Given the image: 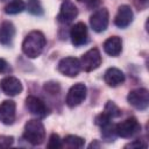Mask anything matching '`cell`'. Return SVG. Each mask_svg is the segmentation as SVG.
Returning a JSON list of instances; mask_svg holds the SVG:
<instances>
[{
	"label": "cell",
	"instance_id": "1",
	"mask_svg": "<svg viewBox=\"0 0 149 149\" xmlns=\"http://www.w3.org/2000/svg\"><path fill=\"white\" fill-rule=\"evenodd\" d=\"M45 43H47V40L42 31L31 30L26 35L22 42V51L27 57L36 58L42 54L45 47Z\"/></svg>",
	"mask_w": 149,
	"mask_h": 149
},
{
	"label": "cell",
	"instance_id": "2",
	"mask_svg": "<svg viewBox=\"0 0 149 149\" xmlns=\"http://www.w3.org/2000/svg\"><path fill=\"white\" fill-rule=\"evenodd\" d=\"M23 139L33 146L42 144L45 139V129L43 123L36 119L28 120L24 125Z\"/></svg>",
	"mask_w": 149,
	"mask_h": 149
},
{
	"label": "cell",
	"instance_id": "3",
	"mask_svg": "<svg viewBox=\"0 0 149 149\" xmlns=\"http://www.w3.org/2000/svg\"><path fill=\"white\" fill-rule=\"evenodd\" d=\"M140 130H141V125L139 123L137 119L134 116L128 118V119L119 122L118 125H115L116 135L120 137H123V139L133 137L134 135L140 133Z\"/></svg>",
	"mask_w": 149,
	"mask_h": 149
},
{
	"label": "cell",
	"instance_id": "4",
	"mask_svg": "<svg viewBox=\"0 0 149 149\" xmlns=\"http://www.w3.org/2000/svg\"><path fill=\"white\" fill-rule=\"evenodd\" d=\"M80 66L86 72H91L95 69H98L101 65V55L100 51L97 48H92L87 50L81 57H80Z\"/></svg>",
	"mask_w": 149,
	"mask_h": 149
},
{
	"label": "cell",
	"instance_id": "5",
	"mask_svg": "<svg viewBox=\"0 0 149 149\" xmlns=\"http://www.w3.org/2000/svg\"><path fill=\"white\" fill-rule=\"evenodd\" d=\"M127 100L134 108L144 111L149 105V92L147 88H135L128 93Z\"/></svg>",
	"mask_w": 149,
	"mask_h": 149
},
{
	"label": "cell",
	"instance_id": "6",
	"mask_svg": "<svg viewBox=\"0 0 149 149\" xmlns=\"http://www.w3.org/2000/svg\"><path fill=\"white\" fill-rule=\"evenodd\" d=\"M86 86L81 83H77L74 84L73 86L70 87L68 94H66V99H65V102L69 107H76L78 105H80L85 98H86Z\"/></svg>",
	"mask_w": 149,
	"mask_h": 149
},
{
	"label": "cell",
	"instance_id": "7",
	"mask_svg": "<svg viewBox=\"0 0 149 149\" xmlns=\"http://www.w3.org/2000/svg\"><path fill=\"white\" fill-rule=\"evenodd\" d=\"M108 20H109V14L107 8H100L95 10L90 17L91 28L95 33H102L108 27Z\"/></svg>",
	"mask_w": 149,
	"mask_h": 149
},
{
	"label": "cell",
	"instance_id": "8",
	"mask_svg": "<svg viewBox=\"0 0 149 149\" xmlns=\"http://www.w3.org/2000/svg\"><path fill=\"white\" fill-rule=\"evenodd\" d=\"M80 69H81L80 62L78 58H74V57L62 58L58 63V71L66 77L73 78L76 76H78Z\"/></svg>",
	"mask_w": 149,
	"mask_h": 149
},
{
	"label": "cell",
	"instance_id": "9",
	"mask_svg": "<svg viewBox=\"0 0 149 149\" xmlns=\"http://www.w3.org/2000/svg\"><path fill=\"white\" fill-rule=\"evenodd\" d=\"M26 108L28 109L30 114L37 118H44L49 113L47 105L40 98L34 97V95H28L26 98Z\"/></svg>",
	"mask_w": 149,
	"mask_h": 149
},
{
	"label": "cell",
	"instance_id": "10",
	"mask_svg": "<svg viewBox=\"0 0 149 149\" xmlns=\"http://www.w3.org/2000/svg\"><path fill=\"white\" fill-rule=\"evenodd\" d=\"M77 15H78V9L74 6V3H72L69 0H65L61 5V9L57 15V20L61 23H70L77 17Z\"/></svg>",
	"mask_w": 149,
	"mask_h": 149
},
{
	"label": "cell",
	"instance_id": "11",
	"mask_svg": "<svg viewBox=\"0 0 149 149\" xmlns=\"http://www.w3.org/2000/svg\"><path fill=\"white\" fill-rule=\"evenodd\" d=\"M70 37H71V42L74 47H80V45L85 44L88 40L87 28H86L85 23H83V22L76 23L70 30Z\"/></svg>",
	"mask_w": 149,
	"mask_h": 149
},
{
	"label": "cell",
	"instance_id": "12",
	"mask_svg": "<svg viewBox=\"0 0 149 149\" xmlns=\"http://www.w3.org/2000/svg\"><path fill=\"white\" fill-rule=\"evenodd\" d=\"M16 105L13 100H5L0 104V122L3 125H12L15 121Z\"/></svg>",
	"mask_w": 149,
	"mask_h": 149
},
{
	"label": "cell",
	"instance_id": "13",
	"mask_svg": "<svg viewBox=\"0 0 149 149\" xmlns=\"http://www.w3.org/2000/svg\"><path fill=\"white\" fill-rule=\"evenodd\" d=\"M0 88L7 95H16L21 93L22 84L17 78L13 76H7L0 80Z\"/></svg>",
	"mask_w": 149,
	"mask_h": 149
},
{
	"label": "cell",
	"instance_id": "14",
	"mask_svg": "<svg viewBox=\"0 0 149 149\" xmlns=\"http://www.w3.org/2000/svg\"><path fill=\"white\" fill-rule=\"evenodd\" d=\"M133 21V12L129 6L122 5L118 8V13L114 17V23L119 28L128 27Z\"/></svg>",
	"mask_w": 149,
	"mask_h": 149
},
{
	"label": "cell",
	"instance_id": "15",
	"mask_svg": "<svg viewBox=\"0 0 149 149\" xmlns=\"http://www.w3.org/2000/svg\"><path fill=\"white\" fill-rule=\"evenodd\" d=\"M104 80L108 86L116 87L125 81V74L118 68H109L104 74Z\"/></svg>",
	"mask_w": 149,
	"mask_h": 149
},
{
	"label": "cell",
	"instance_id": "16",
	"mask_svg": "<svg viewBox=\"0 0 149 149\" xmlns=\"http://www.w3.org/2000/svg\"><path fill=\"white\" fill-rule=\"evenodd\" d=\"M15 36V27L12 22L5 21L0 24V43L2 45H10Z\"/></svg>",
	"mask_w": 149,
	"mask_h": 149
},
{
	"label": "cell",
	"instance_id": "17",
	"mask_svg": "<svg viewBox=\"0 0 149 149\" xmlns=\"http://www.w3.org/2000/svg\"><path fill=\"white\" fill-rule=\"evenodd\" d=\"M104 50L107 55L112 57H116L121 54L122 50V41L119 36H111L104 42Z\"/></svg>",
	"mask_w": 149,
	"mask_h": 149
},
{
	"label": "cell",
	"instance_id": "18",
	"mask_svg": "<svg viewBox=\"0 0 149 149\" xmlns=\"http://www.w3.org/2000/svg\"><path fill=\"white\" fill-rule=\"evenodd\" d=\"M26 8V3L23 0H12L5 6V13L9 15L19 14Z\"/></svg>",
	"mask_w": 149,
	"mask_h": 149
},
{
	"label": "cell",
	"instance_id": "19",
	"mask_svg": "<svg viewBox=\"0 0 149 149\" xmlns=\"http://www.w3.org/2000/svg\"><path fill=\"white\" fill-rule=\"evenodd\" d=\"M85 144V140L77 135H68L64 137L62 146H65L68 148H81Z\"/></svg>",
	"mask_w": 149,
	"mask_h": 149
},
{
	"label": "cell",
	"instance_id": "20",
	"mask_svg": "<svg viewBox=\"0 0 149 149\" xmlns=\"http://www.w3.org/2000/svg\"><path fill=\"white\" fill-rule=\"evenodd\" d=\"M100 128H101V135H102L104 140L107 141V142H113L114 139H115V136H116L115 126L112 125L111 121H109V122H107L106 125L101 126Z\"/></svg>",
	"mask_w": 149,
	"mask_h": 149
},
{
	"label": "cell",
	"instance_id": "21",
	"mask_svg": "<svg viewBox=\"0 0 149 149\" xmlns=\"http://www.w3.org/2000/svg\"><path fill=\"white\" fill-rule=\"evenodd\" d=\"M26 7H27V10H28L30 14L35 15V16H41V15H43V13H44L43 7H42L40 0H28Z\"/></svg>",
	"mask_w": 149,
	"mask_h": 149
},
{
	"label": "cell",
	"instance_id": "22",
	"mask_svg": "<svg viewBox=\"0 0 149 149\" xmlns=\"http://www.w3.org/2000/svg\"><path fill=\"white\" fill-rule=\"evenodd\" d=\"M104 113L107 116H109L111 119H114V118H119L121 115V109L113 101H107L105 105V108H104Z\"/></svg>",
	"mask_w": 149,
	"mask_h": 149
},
{
	"label": "cell",
	"instance_id": "23",
	"mask_svg": "<svg viewBox=\"0 0 149 149\" xmlns=\"http://www.w3.org/2000/svg\"><path fill=\"white\" fill-rule=\"evenodd\" d=\"M62 140L59 139V136L57 134H51L50 137H49V142H48V148L50 149H58V148H62Z\"/></svg>",
	"mask_w": 149,
	"mask_h": 149
},
{
	"label": "cell",
	"instance_id": "24",
	"mask_svg": "<svg viewBox=\"0 0 149 149\" xmlns=\"http://www.w3.org/2000/svg\"><path fill=\"white\" fill-rule=\"evenodd\" d=\"M44 88L47 90V92H49L51 94H56L59 91V86L57 83H47L44 85Z\"/></svg>",
	"mask_w": 149,
	"mask_h": 149
},
{
	"label": "cell",
	"instance_id": "25",
	"mask_svg": "<svg viewBox=\"0 0 149 149\" xmlns=\"http://www.w3.org/2000/svg\"><path fill=\"white\" fill-rule=\"evenodd\" d=\"M14 139L12 136H0V148H7L13 144Z\"/></svg>",
	"mask_w": 149,
	"mask_h": 149
},
{
	"label": "cell",
	"instance_id": "26",
	"mask_svg": "<svg viewBox=\"0 0 149 149\" xmlns=\"http://www.w3.org/2000/svg\"><path fill=\"white\" fill-rule=\"evenodd\" d=\"M133 3L134 6L136 7V9L139 10H143L148 7L149 5V0H133Z\"/></svg>",
	"mask_w": 149,
	"mask_h": 149
},
{
	"label": "cell",
	"instance_id": "27",
	"mask_svg": "<svg viewBox=\"0 0 149 149\" xmlns=\"http://www.w3.org/2000/svg\"><path fill=\"white\" fill-rule=\"evenodd\" d=\"M125 148H147V144L143 143L141 140H135L125 146Z\"/></svg>",
	"mask_w": 149,
	"mask_h": 149
},
{
	"label": "cell",
	"instance_id": "28",
	"mask_svg": "<svg viewBox=\"0 0 149 149\" xmlns=\"http://www.w3.org/2000/svg\"><path fill=\"white\" fill-rule=\"evenodd\" d=\"M7 69H8V64H7V62H6L3 58H0V73L5 72Z\"/></svg>",
	"mask_w": 149,
	"mask_h": 149
},
{
	"label": "cell",
	"instance_id": "29",
	"mask_svg": "<svg viewBox=\"0 0 149 149\" xmlns=\"http://www.w3.org/2000/svg\"><path fill=\"white\" fill-rule=\"evenodd\" d=\"M78 1L84 2V3H86V5H93V3H94V2H97L98 0H78Z\"/></svg>",
	"mask_w": 149,
	"mask_h": 149
},
{
	"label": "cell",
	"instance_id": "30",
	"mask_svg": "<svg viewBox=\"0 0 149 149\" xmlns=\"http://www.w3.org/2000/svg\"><path fill=\"white\" fill-rule=\"evenodd\" d=\"M0 1H6V0H0Z\"/></svg>",
	"mask_w": 149,
	"mask_h": 149
}]
</instances>
